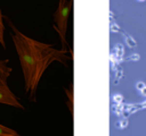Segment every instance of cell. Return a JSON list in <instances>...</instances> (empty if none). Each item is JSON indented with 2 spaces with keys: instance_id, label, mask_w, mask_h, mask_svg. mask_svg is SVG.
<instances>
[{
  "instance_id": "obj_2",
  "label": "cell",
  "mask_w": 146,
  "mask_h": 136,
  "mask_svg": "<svg viewBox=\"0 0 146 136\" xmlns=\"http://www.w3.org/2000/svg\"><path fill=\"white\" fill-rule=\"evenodd\" d=\"M72 9V0H60L57 9L52 14V25L58 34L60 41L62 43V49L69 51L68 41V29H69V17Z\"/></svg>"
},
{
  "instance_id": "obj_3",
  "label": "cell",
  "mask_w": 146,
  "mask_h": 136,
  "mask_svg": "<svg viewBox=\"0 0 146 136\" xmlns=\"http://www.w3.org/2000/svg\"><path fill=\"white\" fill-rule=\"evenodd\" d=\"M7 78L8 76L0 73V103L14 107L16 109L24 110L25 107L21 103L19 98H17L14 94V92L10 91V88L7 84Z\"/></svg>"
},
{
  "instance_id": "obj_1",
  "label": "cell",
  "mask_w": 146,
  "mask_h": 136,
  "mask_svg": "<svg viewBox=\"0 0 146 136\" xmlns=\"http://www.w3.org/2000/svg\"><path fill=\"white\" fill-rule=\"evenodd\" d=\"M10 27V36L18 56L24 76V90L32 102L37 101V88L46 69L54 61L69 67L70 53L63 49H55L54 44L42 43L23 34L8 16L4 17Z\"/></svg>"
},
{
  "instance_id": "obj_5",
  "label": "cell",
  "mask_w": 146,
  "mask_h": 136,
  "mask_svg": "<svg viewBox=\"0 0 146 136\" xmlns=\"http://www.w3.org/2000/svg\"><path fill=\"white\" fill-rule=\"evenodd\" d=\"M0 44L2 49L6 50V44H5V25H4V16H2V11L0 8Z\"/></svg>"
},
{
  "instance_id": "obj_4",
  "label": "cell",
  "mask_w": 146,
  "mask_h": 136,
  "mask_svg": "<svg viewBox=\"0 0 146 136\" xmlns=\"http://www.w3.org/2000/svg\"><path fill=\"white\" fill-rule=\"evenodd\" d=\"M65 93L68 96V107L70 109L71 116H73V109H74V90H73V84H71L70 88H65Z\"/></svg>"
},
{
  "instance_id": "obj_7",
  "label": "cell",
  "mask_w": 146,
  "mask_h": 136,
  "mask_svg": "<svg viewBox=\"0 0 146 136\" xmlns=\"http://www.w3.org/2000/svg\"><path fill=\"white\" fill-rule=\"evenodd\" d=\"M0 136H19V134L14 129L0 124Z\"/></svg>"
},
{
  "instance_id": "obj_6",
  "label": "cell",
  "mask_w": 146,
  "mask_h": 136,
  "mask_svg": "<svg viewBox=\"0 0 146 136\" xmlns=\"http://www.w3.org/2000/svg\"><path fill=\"white\" fill-rule=\"evenodd\" d=\"M8 63H9L8 59H5V60L0 59V73L9 77V75L11 73V68L8 66Z\"/></svg>"
}]
</instances>
